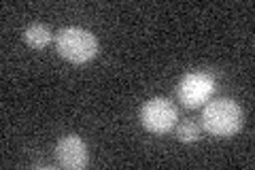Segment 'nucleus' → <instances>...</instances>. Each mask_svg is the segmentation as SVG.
I'll list each match as a JSON object with an SVG mask.
<instances>
[{"label":"nucleus","mask_w":255,"mask_h":170,"mask_svg":"<svg viewBox=\"0 0 255 170\" xmlns=\"http://www.w3.org/2000/svg\"><path fill=\"white\" fill-rule=\"evenodd\" d=\"M202 126L209 134L219 136V139H228V136H234L241 130L243 111L230 98L211 100L202 111Z\"/></svg>","instance_id":"nucleus-1"},{"label":"nucleus","mask_w":255,"mask_h":170,"mask_svg":"<svg viewBox=\"0 0 255 170\" xmlns=\"http://www.w3.org/2000/svg\"><path fill=\"white\" fill-rule=\"evenodd\" d=\"M55 47H58V53L64 60L73 64H85L98 55V40H96V36L90 30L77 26L62 28L58 32V38H55Z\"/></svg>","instance_id":"nucleus-2"},{"label":"nucleus","mask_w":255,"mask_h":170,"mask_svg":"<svg viewBox=\"0 0 255 170\" xmlns=\"http://www.w3.org/2000/svg\"><path fill=\"white\" fill-rule=\"evenodd\" d=\"M213 92H215V79H213V75L202 72V70L183 75L179 90H177L179 100L185 104L187 109H196V107H200V104L209 102Z\"/></svg>","instance_id":"nucleus-3"},{"label":"nucleus","mask_w":255,"mask_h":170,"mask_svg":"<svg viewBox=\"0 0 255 170\" xmlns=\"http://www.w3.org/2000/svg\"><path fill=\"white\" fill-rule=\"evenodd\" d=\"M140 124L153 134H166L177 124V109L166 98H151L140 109Z\"/></svg>","instance_id":"nucleus-4"},{"label":"nucleus","mask_w":255,"mask_h":170,"mask_svg":"<svg viewBox=\"0 0 255 170\" xmlns=\"http://www.w3.org/2000/svg\"><path fill=\"white\" fill-rule=\"evenodd\" d=\"M55 160L62 168L81 170L87 164V147L77 134H68L55 145Z\"/></svg>","instance_id":"nucleus-5"},{"label":"nucleus","mask_w":255,"mask_h":170,"mask_svg":"<svg viewBox=\"0 0 255 170\" xmlns=\"http://www.w3.org/2000/svg\"><path fill=\"white\" fill-rule=\"evenodd\" d=\"M23 40L32 47V49H43L51 43V30L43 26V23H32L23 30Z\"/></svg>","instance_id":"nucleus-6"},{"label":"nucleus","mask_w":255,"mask_h":170,"mask_svg":"<svg viewBox=\"0 0 255 170\" xmlns=\"http://www.w3.org/2000/svg\"><path fill=\"white\" fill-rule=\"evenodd\" d=\"M177 136H179V141H183V143H196L198 139H200V126H198L196 121H191V119H185L179 126Z\"/></svg>","instance_id":"nucleus-7"}]
</instances>
